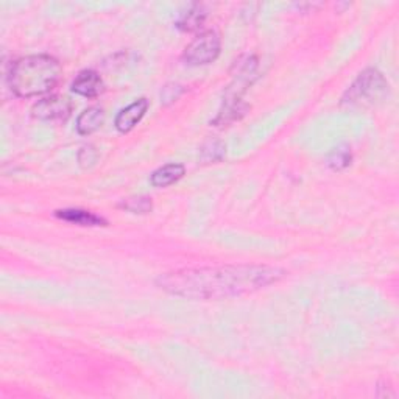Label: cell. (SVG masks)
<instances>
[{"label":"cell","instance_id":"obj_1","mask_svg":"<svg viewBox=\"0 0 399 399\" xmlns=\"http://www.w3.org/2000/svg\"><path fill=\"white\" fill-rule=\"evenodd\" d=\"M284 276V270L269 265H220L165 273L156 284L167 294L182 298L222 299L256 292Z\"/></svg>","mask_w":399,"mask_h":399},{"label":"cell","instance_id":"obj_2","mask_svg":"<svg viewBox=\"0 0 399 399\" xmlns=\"http://www.w3.org/2000/svg\"><path fill=\"white\" fill-rule=\"evenodd\" d=\"M61 66L50 55H31L16 61L8 75V85L21 98L50 93L60 81Z\"/></svg>","mask_w":399,"mask_h":399},{"label":"cell","instance_id":"obj_3","mask_svg":"<svg viewBox=\"0 0 399 399\" xmlns=\"http://www.w3.org/2000/svg\"><path fill=\"white\" fill-rule=\"evenodd\" d=\"M388 93V83L378 69H365L345 93L342 103L348 106L374 105Z\"/></svg>","mask_w":399,"mask_h":399},{"label":"cell","instance_id":"obj_4","mask_svg":"<svg viewBox=\"0 0 399 399\" xmlns=\"http://www.w3.org/2000/svg\"><path fill=\"white\" fill-rule=\"evenodd\" d=\"M220 47L222 44L217 31H203L187 46L185 52V60L192 66L209 64L219 58Z\"/></svg>","mask_w":399,"mask_h":399},{"label":"cell","instance_id":"obj_5","mask_svg":"<svg viewBox=\"0 0 399 399\" xmlns=\"http://www.w3.org/2000/svg\"><path fill=\"white\" fill-rule=\"evenodd\" d=\"M73 105L68 97L64 95H50L39 100L35 106L31 108L33 118L39 120H66L72 114Z\"/></svg>","mask_w":399,"mask_h":399},{"label":"cell","instance_id":"obj_6","mask_svg":"<svg viewBox=\"0 0 399 399\" xmlns=\"http://www.w3.org/2000/svg\"><path fill=\"white\" fill-rule=\"evenodd\" d=\"M103 89H105V85H103L102 77H100V75L93 69L81 71L72 81L73 93L86 97V98L98 97L103 93Z\"/></svg>","mask_w":399,"mask_h":399},{"label":"cell","instance_id":"obj_7","mask_svg":"<svg viewBox=\"0 0 399 399\" xmlns=\"http://www.w3.org/2000/svg\"><path fill=\"white\" fill-rule=\"evenodd\" d=\"M148 110V100L147 98H139L136 102H133L131 105H128L125 110H122L118 118H115V128H118L120 133H128L136 125L142 120V118L145 115Z\"/></svg>","mask_w":399,"mask_h":399},{"label":"cell","instance_id":"obj_8","mask_svg":"<svg viewBox=\"0 0 399 399\" xmlns=\"http://www.w3.org/2000/svg\"><path fill=\"white\" fill-rule=\"evenodd\" d=\"M248 110L249 106L245 102H242V98L234 95H227L224 97L220 113L217 114V118L212 120V123L215 127H224V125H229L232 122L242 119Z\"/></svg>","mask_w":399,"mask_h":399},{"label":"cell","instance_id":"obj_9","mask_svg":"<svg viewBox=\"0 0 399 399\" xmlns=\"http://www.w3.org/2000/svg\"><path fill=\"white\" fill-rule=\"evenodd\" d=\"M55 215L64 222L80 224V227H106V220L100 215L85 209H60Z\"/></svg>","mask_w":399,"mask_h":399},{"label":"cell","instance_id":"obj_10","mask_svg":"<svg viewBox=\"0 0 399 399\" xmlns=\"http://www.w3.org/2000/svg\"><path fill=\"white\" fill-rule=\"evenodd\" d=\"M185 173H186V167L182 164L178 162L165 164L152 173L150 182H152L155 187H167L185 177Z\"/></svg>","mask_w":399,"mask_h":399},{"label":"cell","instance_id":"obj_11","mask_svg":"<svg viewBox=\"0 0 399 399\" xmlns=\"http://www.w3.org/2000/svg\"><path fill=\"white\" fill-rule=\"evenodd\" d=\"M103 120H105V113L102 108L98 106L88 108V110H85L78 115L77 131L81 136L93 135L94 131H97L100 127H102Z\"/></svg>","mask_w":399,"mask_h":399},{"label":"cell","instance_id":"obj_12","mask_svg":"<svg viewBox=\"0 0 399 399\" xmlns=\"http://www.w3.org/2000/svg\"><path fill=\"white\" fill-rule=\"evenodd\" d=\"M206 10L202 4L190 5L186 13L181 14V18L177 22V27L182 31H197L203 27L206 21Z\"/></svg>","mask_w":399,"mask_h":399},{"label":"cell","instance_id":"obj_13","mask_svg":"<svg viewBox=\"0 0 399 399\" xmlns=\"http://www.w3.org/2000/svg\"><path fill=\"white\" fill-rule=\"evenodd\" d=\"M353 161L351 148L346 144H342L336 147L334 150H331V153L326 157V164L332 170H343L346 169L349 164Z\"/></svg>","mask_w":399,"mask_h":399},{"label":"cell","instance_id":"obj_14","mask_svg":"<svg viewBox=\"0 0 399 399\" xmlns=\"http://www.w3.org/2000/svg\"><path fill=\"white\" fill-rule=\"evenodd\" d=\"M224 153H227V145H224L220 139H209L207 142L203 144L202 150H200V160L204 164L215 162L220 161Z\"/></svg>","mask_w":399,"mask_h":399},{"label":"cell","instance_id":"obj_15","mask_svg":"<svg viewBox=\"0 0 399 399\" xmlns=\"http://www.w3.org/2000/svg\"><path fill=\"white\" fill-rule=\"evenodd\" d=\"M123 209H127L130 212H135V214H147L152 211V200L148 197H135V198H128L125 200V202L120 204Z\"/></svg>","mask_w":399,"mask_h":399},{"label":"cell","instance_id":"obj_16","mask_svg":"<svg viewBox=\"0 0 399 399\" xmlns=\"http://www.w3.org/2000/svg\"><path fill=\"white\" fill-rule=\"evenodd\" d=\"M78 161L81 167H90L97 161V152L93 145H85L78 153Z\"/></svg>","mask_w":399,"mask_h":399},{"label":"cell","instance_id":"obj_17","mask_svg":"<svg viewBox=\"0 0 399 399\" xmlns=\"http://www.w3.org/2000/svg\"><path fill=\"white\" fill-rule=\"evenodd\" d=\"M181 93H182V88L180 85L165 86L162 90V103L169 105L170 102H173V100H177Z\"/></svg>","mask_w":399,"mask_h":399}]
</instances>
